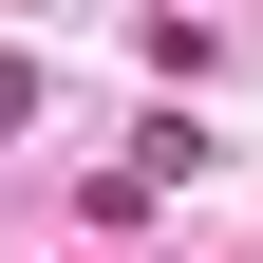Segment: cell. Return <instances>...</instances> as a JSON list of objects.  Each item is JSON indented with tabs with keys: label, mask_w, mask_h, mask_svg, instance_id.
Wrapping results in <instances>:
<instances>
[{
	"label": "cell",
	"mask_w": 263,
	"mask_h": 263,
	"mask_svg": "<svg viewBox=\"0 0 263 263\" xmlns=\"http://www.w3.org/2000/svg\"><path fill=\"white\" fill-rule=\"evenodd\" d=\"M188 170H207V132H188V113H151V132H132V170H113V188H94V207H170V188H188Z\"/></svg>",
	"instance_id": "obj_1"
},
{
	"label": "cell",
	"mask_w": 263,
	"mask_h": 263,
	"mask_svg": "<svg viewBox=\"0 0 263 263\" xmlns=\"http://www.w3.org/2000/svg\"><path fill=\"white\" fill-rule=\"evenodd\" d=\"M19 113H38V57H0V132H19Z\"/></svg>",
	"instance_id": "obj_2"
}]
</instances>
